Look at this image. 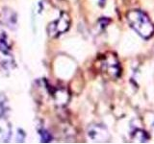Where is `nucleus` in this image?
<instances>
[{
	"instance_id": "20e7f679",
	"label": "nucleus",
	"mask_w": 154,
	"mask_h": 144,
	"mask_svg": "<svg viewBox=\"0 0 154 144\" xmlns=\"http://www.w3.org/2000/svg\"><path fill=\"white\" fill-rule=\"evenodd\" d=\"M0 66L6 71L12 70L16 66L14 56L10 52L7 44L5 42H0Z\"/></svg>"
},
{
	"instance_id": "f257e3e1",
	"label": "nucleus",
	"mask_w": 154,
	"mask_h": 144,
	"mask_svg": "<svg viewBox=\"0 0 154 144\" xmlns=\"http://www.w3.org/2000/svg\"><path fill=\"white\" fill-rule=\"evenodd\" d=\"M126 19L130 27L143 38H151L154 34V25L146 16L141 10H131L126 14Z\"/></svg>"
},
{
	"instance_id": "9d476101",
	"label": "nucleus",
	"mask_w": 154,
	"mask_h": 144,
	"mask_svg": "<svg viewBox=\"0 0 154 144\" xmlns=\"http://www.w3.org/2000/svg\"><path fill=\"white\" fill-rule=\"evenodd\" d=\"M38 134H40V136H41V139H42V142H50L51 141V139H52V136L50 134L49 132H47L46 130L45 129H41L40 131H38Z\"/></svg>"
},
{
	"instance_id": "1a4fd4ad",
	"label": "nucleus",
	"mask_w": 154,
	"mask_h": 144,
	"mask_svg": "<svg viewBox=\"0 0 154 144\" xmlns=\"http://www.w3.org/2000/svg\"><path fill=\"white\" fill-rule=\"evenodd\" d=\"M8 100L4 94H0V115H4L8 112Z\"/></svg>"
},
{
	"instance_id": "423d86ee",
	"label": "nucleus",
	"mask_w": 154,
	"mask_h": 144,
	"mask_svg": "<svg viewBox=\"0 0 154 144\" xmlns=\"http://www.w3.org/2000/svg\"><path fill=\"white\" fill-rule=\"evenodd\" d=\"M50 93L52 95L53 99L55 101V104L61 107L66 106L69 101V93L66 88H50Z\"/></svg>"
},
{
	"instance_id": "6e6552de",
	"label": "nucleus",
	"mask_w": 154,
	"mask_h": 144,
	"mask_svg": "<svg viewBox=\"0 0 154 144\" xmlns=\"http://www.w3.org/2000/svg\"><path fill=\"white\" fill-rule=\"evenodd\" d=\"M133 136L135 139H137L140 142H146L149 137L146 132L143 131V130H136L133 133Z\"/></svg>"
},
{
	"instance_id": "7ed1b4c3",
	"label": "nucleus",
	"mask_w": 154,
	"mask_h": 144,
	"mask_svg": "<svg viewBox=\"0 0 154 144\" xmlns=\"http://www.w3.org/2000/svg\"><path fill=\"white\" fill-rule=\"evenodd\" d=\"M70 27V17L69 14L62 12L57 19L50 22L47 26V34L51 38H58L66 33Z\"/></svg>"
},
{
	"instance_id": "0eeeda50",
	"label": "nucleus",
	"mask_w": 154,
	"mask_h": 144,
	"mask_svg": "<svg viewBox=\"0 0 154 144\" xmlns=\"http://www.w3.org/2000/svg\"><path fill=\"white\" fill-rule=\"evenodd\" d=\"M12 136L11 123L5 118L3 115H0V143L8 142Z\"/></svg>"
},
{
	"instance_id": "f03ea898",
	"label": "nucleus",
	"mask_w": 154,
	"mask_h": 144,
	"mask_svg": "<svg viewBox=\"0 0 154 144\" xmlns=\"http://www.w3.org/2000/svg\"><path fill=\"white\" fill-rule=\"evenodd\" d=\"M100 67L101 71L112 79L119 78L122 73L120 64L117 56L113 53H106L102 56L100 60Z\"/></svg>"
},
{
	"instance_id": "39448f33",
	"label": "nucleus",
	"mask_w": 154,
	"mask_h": 144,
	"mask_svg": "<svg viewBox=\"0 0 154 144\" xmlns=\"http://www.w3.org/2000/svg\"><path fill=\"white\" fill-rule=\"evenodd\" d=\"M89 136L95 141H107L110 138L109 132L104 126L100 124L91 125L88 129Z\"/></svg>"
},
{
	"instance_id": "9b49d317",
	"label": "nucleus",
	"mask_w": 154,
	"mask_h": 144,
	"mask_svg": "<svg viewBox=\"0 0 154 144\" xmlns=\"http://www.w3.org/2000/svg\"><path fill=\"white\" fill-rule=\"evenodd\" d=\"M100 1H103V0H100Z\"/></svg>"
}]
</instances>
